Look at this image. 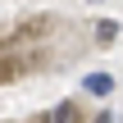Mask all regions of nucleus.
I'll use <instances>...</instances> for the list:
<instances>
[{"mask_svg": "<svg viewBox=\"0 0 123 123\" xmlns=\"http://www.w3.org/2000/svg\"><path fill=\"white\" fill-rule=\"evenodd\" d=\"M41 123H82V110H78L73 100H59V105H55V110H50Z\"/></svg>", "mask_w": 123, "mask_h": 123, "instance_id": "f257e3e1", "label": "nucleus"}, {"mask_svg": "<svg viewBox=\"0 0 123 123\" xmlns=\"http://www.w3.org/2000/svg\"><path fill=\"white\" fill-rule=\"evenodd\" d=\"M82 87H87L91 96H110V91H114V78H110V73H91Z\"/></svg>", "mask_w": 123, "mask_h": 123, "instance_id": "f03ea898", "label": "nucleus"}, {"mask_svg": "<svg viewBox=\"0 0 123 123\" xmlns=\"http://www.w3.org/2000/svg\"><path fill=\"white\" fill-rule=\"evenodd\" d=\"M114 32H119L114 23H100V27H96V37H100V41H114Z\"/></svg>", "mask_w": 123, "mask_h": 123, "instance_id": "7ed1b4c3", "label": "nucleus"}, {"mask_svg": "<svg viewBox=\"0 0 123 123\" xmlns=\"http://www.w3.org/2000/svg\"><path fill=\"white\" fill-rule=\"evenodd\" d=\"M5 78H14V59H0V82Z\"/></svg>", "mask_w": 123, "mask_h": 123, "instance_id": "20e7f679", "label": "nucleus"}]
</instances>
